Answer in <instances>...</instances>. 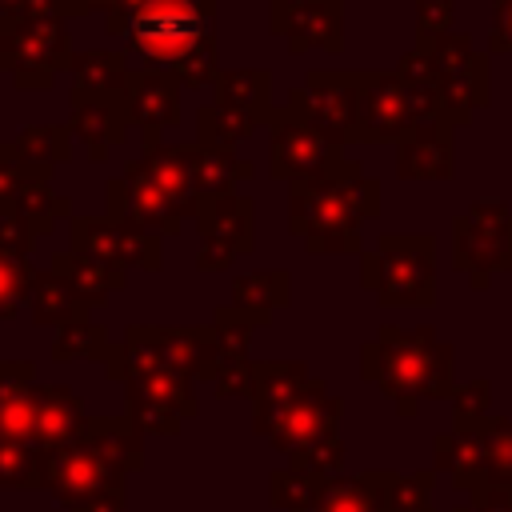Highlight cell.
<instances>
[{
  "label": "cell",
  "instance_id": "6da1fadb",
  "mask_svg": "<svg viewBox=\"0 0 512 512\" xmlns=\"http://www.w3.org/2000/svg\"><path fill=\"white\" fill-rule=\"evenodd\" d=\"M108 380L124 384V416L148 436H176L200 412L196 380H216L220 340L212 324L160 328L132 324L104 360Z\"/></svg>",
  "mask_w": 512,
  "mask_h": 512
},
{
  "label": "cell",
  "instance_id": "7a4b0ae2",
  "mask_svg": "<svg viewBox=\"0 0 512 512\" xmlns=\"http://www.w3.org/2000/svg\"><path fill=\"white\" fill-rule=\"evenodd\" d=\"M104 28L128 40V52L164 68L180 88H212L220 68L216 56V4L208 0H120L104 12Z\"/></svg>",
  "mask_w": 512,
  "mask_h": 512
},
{
  "label": "cell",
  "instance_id": "3957f363",
  "mask_svg": "<svg viewBox=\"0 0 512 512\" xmlns=\"http://www.w3.org/2000/svg\"><path fill=\"white\" fill-rule=\"evenodd\" d=\"M144 464V432L128 416H96L84 432L40 460V492L64 512L124 496V476Z\"/></svg>",
  "mask_w": 512,
  "mask_h": 512
},
{
  "label": "cell",
  "instance_id": "277c9868",
  "mask_svg": "<svg viewBox=\"0 0 512 512\" xmlns=\"http://www.w3.org/2000/svg\"><path fill=\"white\" fill-rule=\"evenodd\" d=\"M380 216V180L356 160L288 184V232L308 252H360V224Z\"/></svg>",
  "mask_w": 512,
  "mask_h": 512
},
{
  "label": "cell",
  "instance_id": "5b68a950",
  "mask_svg": "<svg viewBox=\"0 0 512 512\" xmlns=\"http://www.w3.org/2000/svg\"><path fill=\"white\" fill-rule=\"evenodd\" d=\"M456 352L436 336L432 324L396 328L380 324L376 340L360 348V376L376 384L404 420L420 412V400H452L456 396Z\"/></svg>",
  "mask_w": 512,
  "mask_h": 512
},
{
  "label": "cell",
  "instance_id": "8992f818",
  "mask_svg": "<svg viewBox=\"0 0 512 512\" xmlns=\"http://www.w3.org/2000/svg\"><path fill=\"white\" fill-rule=\"evenodd\" d=\"M340 416H344V400L332 396L328 384L312 376V384L268 424L264 440L280 456H288V468L328 480V476H340L344 468Z\"/></svg>",
  "mask_w": 512,
  "mask_h": 512
},
{
  "label": "cell",
  "instance_id": "52a82bcc",
  "mask_svg": "<svg viewBox=\"0 0 512 512\" xmlns=\"http://www.w3.org/2000/svg\"><path fill=\"white\" fill-rule=\"evenodd\" d=\"M432 468L448 472L456 492H512V416H484L480 424L440 432L432 440Z\"/></svg>",
  "mask_w": 512,
  "mask_h": 512
},
{
  "label": "cell",
  "instance_id": "ba28073f",
  "mask_svg": "<svg viewBox=\"0 0 512 512\" xmlns=\"http://www.w3.org/2000/svg\"><path fill=\"white\" fill-rule=\"evenodd\" d=\"M360 284L380 308H432L436 304V236L388 232L360 256Z\"/></svg>",
  "mask_w": 512,
  "mask_h": 512
},
{
  "label": "cell",
  "instance_id": "9c48e42d",
  "mask_svg": "<svg viewBox=\"0 0 512 512\" xmlns=\"http://www.w3.org/2000/svg\"><path fill=\"white\" fill-rule=\"evenodd\" d=\"M68 16H32L0 32V72L24 92H48L60 72H72Z\"/></svg>",
  "mask_w": 512,
  "mask_h": 512
},
{
  "label": "cell",
  "instance_id": "30bf717a",
  "mask_svg": "<svg viewBox=\"0 0 512 512\" xmlns=\"http://www.w3.org/2000/svg\"><path fill=\"white\" fill-rule=\"evenodd\" d=\"M452 268L468 272L476 292L496 272H512V208L504 200H476L452 220Z\"/></svg>",
  "mask_w": 512,
  "mask_h": 512
},
{
  "label": "cell",
  "instance_id": "8fae6325",
  "mask_svg": "<svg viewBox=\"0 0 512 512\" xmlns=\"http://www.w3.org/2000/svg\"><path fill=\"white\" fill-rule=\"evenodd\" d=\"M416 48L428 56L432 76L444 96V116L452 128L468 124L476 108L488 104V56L472 48L468 36L444 32V36H416Z\"/></svg>",
  "mask_w": 512,
  "mask_h": 512
},
{
  "label": "cell",
  "instance_id": "7c38bea8",
  "mask_svg": "<svg viewBox=\"0 0 512 512\" xmlns=\"http://www.w3.org/2000/svg\"><path fill=\"white\" fill-rule=\"evenodd\" d=\"M288 108L300 112L312 128H320L332 144H356L360 124V72L316 68L308 72L304 88L288 92Z\"/></svg>",
  "mask_w": 512,
  "mask_h": 512
},
{
  "label": "cell",
  "instance_id": "4fadbf2b",
  "mask_svg": "<svg viewBox=\"0 0 512 512\" xmlns=\"http://www.w3.org/2000/svg\"><path fill=\"white\" fill-rule=\"evenodd\" d=\"M272 136H268V172L272 180H304V176H320L332 164L344 160V148L332 144L320 128H312L300 112H292L288 104L276 108L272 116Z\"/></svg>",
  "mask_w": 512,
  "mask_h": 512
},
{
  "label": "cell",
  "instance_id": "5bb4252c",
  "mask_svg": "<svg viewBox=\"0 0 512 512\" xmlns=\"http://www.w3.org/2000/svg\"><path fill=\"white\" fill-rule=\"evenodd\" d=\"M68 248L72 252H84V256H96V260H108L116 268H144V272H160L164 268V248H160V236L136 228V224H124L116 216H72L68 220Z\"/></svg>",
  "mask_w": 512,
  "mask_h": 512
},
{
  "label": "cell",
  "instance_id": "9a60e30c",
  "mask_svg": "<svg viewBox=\"0 0 512 512\" xmlns=\"http://www.w3.org/2000/svg\"><path fill=\"white\" fill-rule=\"evenodd\" d=\"M128 168H136L172 204V212L180 220H196L200 200H204V148L196 140L192 144H160V148H148Z\"/></svg>",
  "mask_w": 512,
  "mask_h": 512
},
{
  "label": "cell",
  "instance_id": "2e32d148",
  "mask_svg": "<svg viewBox=\"0 0 512 512\" xmlns=\"http://www.w3.org/2000/svg\"><path fill=\"white\" fill-rule=\"evenodd\" d=\"M196 232H200V272H224L236 256L252 252V200L232 192L220 200H204L196 212Z\"/></svg>",
  "mask_w": 512,
  "mask_h": 512
},
{
  "label": "cell",
  "instance_id": "e0dca14e",
  "mask_svg": "<svg viewBox=\"0 0 512 512\" xmlns=\"http://www.w3.org/2000/svg\"><path fill=\"white\" fill-rule=\"evenodd\" d=\"M416 128L408 84L396 72H360L356 144H400Z\"/></svg>",
  "mask_w": 512,
  "mask_h": 512
},
{
  "label": "cell",
  "instance_id": "ac0fdd59",
  "mask_svg": "<svg viewBox=\"0 0 512 512\" xmlns=\"http://www.w3.org/2000/svg\"><path fill=\"white\" fill-rule=\"evenodd\" d=\"M268 24L292 52H340L344 48V0H272Z\"/></svg>",
  "mask_w": 512,
  "mask_h": 512
},
{
  "label": "cell",
  "instance_id": "d6986e66",
  "mask_svg": "<svg viewBox=\"0 0 512 512\" xmlns=\"http://www.w3.org/2000/svg\"><path fill=\"white\" fill-rule=\"evenodd\" d=\"M180 80L164 68H132L128 76V92H124V108L132 128H140L144 136V152L160 148V132L180 124Z\"/></svg>",
  "mask_w": 512,
  "mask_h": 512
},
{
  "label": "cell",
  "instance_id": "ffe728a7",
  "mask_svg": "<svg viewBox=\"0 0 512 512\" xmlns=\"http://www.w3.org/2000/svg\"><path fill=\"white\" fill-rule=\"evenodd\" d=\"M312 384V372L304 360H256L252 368V432L264 436L268 424Z\"/></svg>",
  "mask_w": 512,
  "mask_h": 512
},
{
  "label": "cell",
  "instance_id": "44dd1931",
  "mask_svg": "<svg viewBox=\"0 0 512 512\" xmlns=\"http://www.w3.org/2000/svg\"><path fill=\"white\" fill-rule=\"evenodd\" d=\"M456 152H452V124L432 120L416 124L396 144V176L400 180H452Z\"/></svg>",
  "mask_w": 512,
  "mask_h": 512
},
{
  "label": "cell",
  "instance_id": "7402d4cb",
  "mask_svg": "<svg viewBox=\"0 0 512 512\" xmlns=\"http://www.w3.org/2000/svg\"><path fill=\"white\" fill-rule=\"evenodd\" d=\"M128 128H132V120H128L124 100H80V104H72L68 132L92 164H104L108 152L128 140Z\"/></svg>",
  "mask_w": 512,
  "mask_h": 512
},
{
  "label": "cell",
  "instance_id": "603a6c76",
  "mask_svg": "<svg viewBox=\"0 0 512 512\" xmlns=\"http://www.w3.org/2000/svg\"><path fill=\"white\" fill-rule=\"evenodd\" d=\"M84 424H88V416H84V404H80V396L72 388L36 384V396H32V444L40 452L76 440L84 432Z\"/></svg>",
  "mask_w": 512,
  "mask_h": 512
},
{
  "label": "cell",
  "instance_id": "cb8c5ba5",
  "mask_svg": "<svg viewBox=\"0 0 512 512\" xmlns=\"http://www.w3.org/2000/svg\"><path fill=\"white\" fill-rule=\"evenodd\" d=\"M48 268L80 296V304H88V308H104L108 300H112V292H120L124 288V280H128V268H116V264H108V260H96V256H84V252H56L52 260H48Z\"/></svg>",
  "mask_w": 512,
  "mask_h": 512
},
{
  "label": "cell",
  "instance_id": "d4e9b609",
  "mask_svg": "<svg viewBox=\"0 0 512 512\" xmlns=\"http://www.w3.org/2000/svg\"><path fill=\"white\" fill-rule=\"evenodd\" d=\"M32 396H36V364L0 360V440L32 444Z\"/></svg>",
  "mask_w": 512,
  "mask_h": 512
},
{
  "label": "cell",
  "instance_id": "484cf974",
  "mask_svg": "<svg viewBox=\"0 0 512 512\" xmlns=\"http://www.w3.org/2000/svg\"><path fill=\"white\" fill-rule=\"evenodd\" d=\"M128 52H76L72 56V104L80 100H124L128 92Z\"/></svg>",
  "mask_w": 512,
  "mask_h": 512
},
{
  "label": "cell",
  "instance_id": "4316f807",
  "mask_svg": "<svg viewBox=\"0 0 512 512\" xmlns=\"http://www.w3.org/2000/svg\"><path fill=\"white\" fill-rule=\"evenodd\" d=\"M216 108L240 112L248 120H256L260 128L272 124L276 108H272V72L268 68H228L216 76L212 84Z\"/></svg>",
  "mask_w": 512,
  "mask_h": 512
},
{
  "label": "cell",
  "instance_id": "83f0119b",
  "mask_svg": "<svg viewBox=\"0 0 512 512\" xmlns=\"http://www.w3.org/2000/svg\"><path fill=\"white\" fill-rule=\"evenodd\" d=\"M12 148H16L20 164L28 168V176L52 180V172L60 164H68V156H72V132H68V124H32L12 140Z\"/></svg>",
  "mask_w": 512,
  "mask_h": 512
},
{
  "label": "cell",
  "instance_id": "f1b7e54d",
  "mask_svg": "<svg viewBox=\"0 0 512 512\" xmlns=\"http://www.w3.org/2000/svg\"><path fill=\"white\" fill-rule=\"evenodd\" d=\"M288 300H292V276L284 268H264L232 280V308L256 316L260 328L272 320V312L288 308Z\"/></svg>",
  "mask_w": 512,
  "mask_h": 512
},
{
  "label": "cell",
  "instance_id": "f546056e",
  "mask_svg": "<svg viewBox=\"0 0 512 512\" xmlns=\"http://www.w3.org/2000/svg\"><path fill=\"white\" fill-rule=\"evenodd\" d=\"M312 512H384V496H380V468L372 472H356V476H328L320 484L316 508Z\"/></svg>",
  "mask_w": 512,
  "mask_h": 512
},
{
  "label": "cell",
  "instance_id": "4dcf8cb0",
  "mask_svg": "<svg viewBox=\"0 0 512 512\" xmlns=\"http://www.w3.org/2000/svg\"><path fill=\"white\" fill-rule=\"evenodd\" d=\"M8 208H12L36 236H48L64 216H72V200L60 196V192H52V184H48V180H36V176L24 180V184L12 192Z\"/></svg>",
  "mask_w": 512,
  "mask_h": 512
},
{
  "label": "cell",
  "instance_id": "1f68e13d",
  "mask_svg": "<svg viewBox=\"0 0 512 512\" xmlns=\"http://www.w3.org/2000/svg\"><path fill=\"white\" fill-rule=\"evenodd\" d=\"M28 308H32V320H36V324H52V328H64V324H72V320H88V312H92L88 304H80V296H76L52 268L40 272Z\"/></svg>",
  "mask_w": 512,
  "mask_h": 512
},
{
  "label": "cell",
  "instance_id": "d6a6232c",
  "mask_svg": "<svg viewBox=\"0 0 512 512\" xmlns=\"http://www.w3.org/2000/svg\"><path fill=\"white\" fill-rule=\"evenodd\" d=\"M432 488H436V468L408 472V476L380 468L384 512H436V504H432Z\"/></svg>",
  "mask_w": 512,
  "mask_h": 512
},
{
  "label": "cell",
  "instance_id": "836d02e7",
  "mask_svg": "<svg viewBox=\"0 0 512 512\" xmlns=\"http://www.w3.org/2000/svg\"><path fill=\"white\" fill-rule=\"evenodd\" d=\"M256 128H260L256 120H248L240 112H228V108H216V104H208V108L196 112V144L208 148V152H232Z\"/></svg>",
  "mask_w": 512,
  "mask_h": 512
},
{
  "label": "cell",
  "instance_id": "e575fe53",
  "mask_svg": "<svg viewBox=\"0 0 512 512\" xmlns=\"http://www.w3.org/2000/svg\"><path fill=\"white\" fill-rule=\"evenodd\" d=\"M108 352H112V336H108V328L104 324H96V320H72V324H64V328H56V340H52V360L56 364H64V360H108Z\"/></svg>",
  "mask_w": 512,
  "mask_h": 512
},
{
  "label": "cell",
  "instance_id": "d590c367",
  "mask_svg": "<svg viewBox=\"0 0 512 512\" xmlns=\"http://www.w3.org/2000/svg\"><path fill=\"white\" fill-rule=\"evenodd\" d=\"M320 484H324L320 476H308V472H296V468H276L268 476V500L280 512H312L316 496H320Z\"/></svg>",
  "mask_w": 512,
  "mask_h": 512
},
{
  "label": "cell",
  "instance_id": "8d00e7d4",
  "mask_svg": "<svg viewBox=\"0 0 512 512\" xmlns=\"http://www.w3.org/2000/svg\"><path fill=\"white\" fill-rule=\"evenodd\" d=\"M36 280H40V268H36L28 256H8V252H0V320L16 316V312L32 300Z\"/></svg>",
  "mask_w": 512,
  "mask_h": 512
},
{
  "label": "cell",
  "instance_id": "74e56055",
  "mask_svg": "<svg viewBox=\"0 0 512 512\" xmlns=\"http://www.w3.org/2000/svg\"><path fill=\"white\" fill-rule=\"evenodd\" d=\"M256 328H260L256 316H248V312H240V308H232V304L216 308V312H212V332H216V340H220V364H240V360H248V340H252Z\"/></svg>",
  "mask_w": 512,
  "mask_h": 512
},
{
  "label": "cell",
  "instance_id": "f35d334b",
  "mask_svg": "<svg viewBox=\"0 0 512 512\" xmlns=\"http://www.w3.org/2000/svg\"><path fill=\"white\" fill-rule=\"evenodd\" d=\"M40 460L36 444L0 440V488H40Z\"/></svg>",
  "mask_w": 512,
  "mask_h": 512
},
{
  "label": "cell",
  "instance_id": "ab89813d",
  "mask_svg": "<svg viewBox=\"0 0 512 512\" xmlns=\"http://www.w3.org/2000/svg\"><path fill=\"white\" fill-rule=\"evenodd\" d=\"M252 176V164L236 160L232 152H208L204 148V200H220V196H232V188L240 180ZM200 200V204H204Z\"/></svg>",
  "mask_w": 512,
  "mask_h": 512
},
{
  "label": "cell",
  "instance_id": "60d3db41",
  "mask_svg": "<svg viewBox=\"0 0 512 512\" xmlns=\"http://www.w3.org/2000/svg\"><path fill=\"white\" fill-rule=\"evenodd\" d=\"M484 416H492V384L480 376V380H468L464 388H456V396H452V428L480 424Z\"/></svg>",
  "mask_w": 512,
  "mask_h": 512
},
{
  "label": "cell",
  "instance_id": "b9f144b4",
  "mask_svg": "<svg viewBox=\"0 0 512 512\" xmlns=\"http://www.w3.org/2000/svg\"><path fill=\"white\" fill-rule=\"evenodd\" d=\"M456 4L452 0H420L416 4V36H444L452 28Z\"/></svg>",
  "mask_w": 512,
  "mask_h": 512
},
{
  "label": "cell",
  "instance_id": "7bdbcfd3",
  "mask_svg": "<svg viewBox=\"0 0 512 512\" xmlns=\"http://www.w3.org/2000/svg\"><path fill=\"white\" fill-rule=\"evenodd\" d=\"M24 180H32V176H28V168L20 164V156H16V148H12V140H8V144H0V204H4V208H8L12 192H16Z\"/></svg>",
  "mask_w": 512,
  "mask_h": 512
},
{
  "label": "cell",
  "instance_id": "ee69618b",
  "mask_svg": "<svg viewBox=\"0 0 512 512\" xmlns=\"http://www.w3.org/2000/svg\"><path fill=\"white\" fill-rule=\"evenodd\" d=\"M488 48L512 56V0H492V32Z\"/></svg>",
  "mask_w": 512,
  "mask_h": 512
},
{
  "label": "cell",
  "instance_id": "f6af8a7d",
  "mask_svg": "<svg viewBox=\"0 0 512 512\" xmlns=\"http://www.w3.org/2000/svg\"><path fill=\"white\" fill-rule=\"evenodd\" d=\"M452 512H512V492H476L460 500Z\"/></svg>",
  "mask_w": 512,
  "mask_h": 512
},
{
  "label": "cell",
  "instance_id": "bcb514c9",
  "mask_svg": "<svg viewBox=\"0 0 512 512\" xmlns=\"http://www.w3.org/2000/svg\"><path fill=\"white\" fill-rule=\"evenodd\" d=\"M120 0H60V16H88V12H112Z\"/></svg>",
  "mask_w": 512,
  "mask_h": 512
},
{
  "label": "cell",
  "instance_id": "7dc6e473",
  "mask_svg": "<svg viewBox=\"0 0 512 512\" xmlns=\"http://www.w3.org/2000/svg\"><path fill=\"white\" fill-rule=\"evenodd\" d=\"M76 512H124V496H108V500H96V504L76 508Z\"/></svg>",
  "mask_w": 512,
  "mask_h": 512
},
{
  "label": "cell",
  "instance_id": "c3c4849f",
  "mask_svg": "<svg viewBox=\"0 0 512 512\" xmlns=\"http://www.w3.org/2000/svg\"><path fill=\"white\" fill-rule=\"evenodd\" d=\"M208 4H220V0H208Z\"/></svg>",
  "mask_w": 512,
  "mask_h": 512
},
{
  "label": "cell",
  "instance_id": "681fc988",
  "mask_svg": "<svg viewBox=\"0 0 512 512\" xmlns=\"http://www.w3.org/2000/svg\"><path fill=\"white\" fill-rule=\"evenodd\" d=\"M0 208H4V204H0Z\"/></svg>",
  "mask_w": 512,
  "mask_h": 512
}]
</instances>
